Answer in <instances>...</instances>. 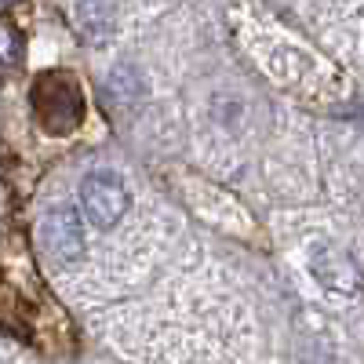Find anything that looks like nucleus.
<instances>
[{
    "label": "nucleus",
    "mask_w": 364,
    "mask_h": 364,
    "mask_svg": "<svg viewBox=\"0 0 364 364\" xmlns=\"http://www.w3.org/2000/svg\"><path fill=\"white\" fill-rule=\"evenodd\" d=\"M29 102H33V113L41 120V128L51 135H66L84 120V95L77 77L51 70L44 77L33 80V91H29Z\"/></svg>",
    "instance_id": "1"
},
{
    "label": "nucleus",
    "mask_w": 364,
    "mask_h": 364,
    "mask_svg": "<svg viewBox=\"0 0 364 364\" xmlns=\"http://www.w3.org/2000/svg\"><path fill=\"white\" fill-rule=\"evenodd\" d=\"M80 208L91 226L109 230L128 211V186L117 171H91L80 186Z\"/></svg>",
    "instance_id": "2"
},
{
    "label": "nucleus",
    "mask_w": 364,
    "mask_h": 364,
    "mask_svg": "<svg viewBox=\"0 0 364 364\" xmlns=\"http://www.w3.org/2000/svg\"><path fill=\"white\" fill-rule=\"evenodd\" d=\"M41 240H44V252L58 262H70L84 252V226L80 215L73 208H55L51 215L41 226Z\"/></svg>",
    "instance_id": "3"
},
{
    "label": "nucleus",
    "mask_w": 364,
    "mask_h": 364,
    "mask_svg": "<svg viewBox=\"0 0 364 364\" xmlns=\"http://www.w3.org/2000/svg\"><path fill=\"white\" fill-rule=\"evenodd\" d=\"M102 8H106L102 0H84V4L77 8V22H80V29H84L87 41H106V33H109L113 18H109V11H102Z\"/></svg>",
    "instance_id": "4"
}]
</instances>
